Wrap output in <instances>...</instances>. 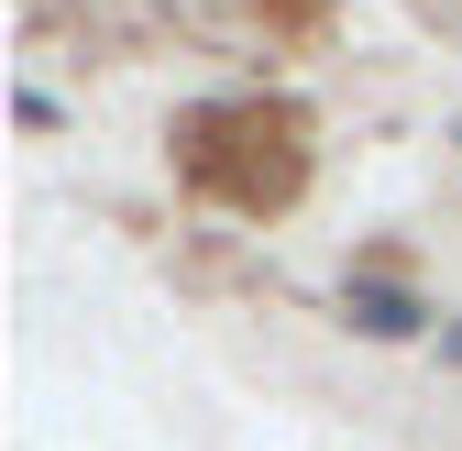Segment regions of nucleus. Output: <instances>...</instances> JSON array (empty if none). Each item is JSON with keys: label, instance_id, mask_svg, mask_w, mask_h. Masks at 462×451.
<instances>
[{"label": "nucleus", "instance_id": "nucleus-1", "mask_svg": "<svg viewBox=\"0 0 462 451\" xmlns=\"http://www.w3.org/2000/svg\"><path fill=\"white\" fill-rule=\"evenodd\" d=\"M353 319L374 330V342H408V330H419L430 308H419V298H396V287H353Z\"/></svg>", "mask_w": 462, "mask_h": 451}, {"label": "nucleus", "instance_id": "nucleus-2", "mask_svg": "<svg viewBox=\"0 0 462 451\" xmlns=\"http://www.w3.org/2000/svg\"><path fill=\"white\" fill-rule=\"evenodd\" d=\"M440 342H451V353H462V330H440Z\"/></svg>", "mask_w": 462, "mask_h": 451}]
</instances>
